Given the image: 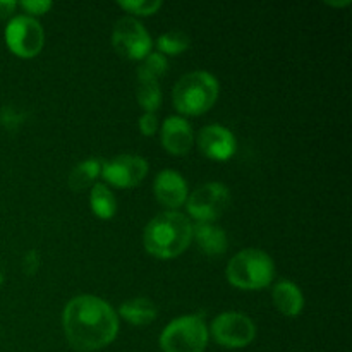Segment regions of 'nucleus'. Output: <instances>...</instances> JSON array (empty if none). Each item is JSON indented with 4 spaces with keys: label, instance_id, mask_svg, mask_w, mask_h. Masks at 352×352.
Masks as SVG:
<instances>
[{
    "label": "nucleus",
    "instance_id": "f257e3e1",
    "mask_svg": "<svg viewBox=\"0 0 352 352\" xmlns=\"http://www.w3.org/2000/svg\"><path fill=\"white\" fill-rule=\"evenodd\" d=\"M62 325L69 344L81 352L102 349L119 333V318L112 306L91 294L76 296L67 302Z\"/></svg>",
    "mask_w": 352,
    "mask_h": 352
},
{
    "label": "nucleus",
    "instance_id": "f03ea898",
    "mask_svg": "<svg viewBox=\"0 0 352 352\" xmlns=\"http://www.w3.org/2000/svg\"><path fill=\"white\" fill-rule=\"evenodd\" d=\"M191 239L192 223L184 213L175 210L155 215L143 232V244L148 253L164 260L184 253Z\"/></svg>",
    "mask_w": 352,
    "mask_h": 352
},
{
    "label": "nucleus",
    "instance_id": "7ed1b4c3",
    "mask_svg": "<svg viewBox=\"0 0 352 352\" xmlns=\"http://www.w3.org/2000/svg\"><path fill=\"white\" fill-rule=\"evenodd\" d=\"M219 89V81L212 72L192 71L175 82L172 102L184 116H201L215 105Z\"/></svg>",
    "mask_w": 352,
    "mask_h": 352
},
{
    "label": "nucleus",
    "instance_id": "20e7f679",
    "mask_svg": "<svg viewBox=\"0 0 352 352\" xmlns=\"http://www.w3.org/2000/svg\"><path fill=\"white\" fill-rule=\"evenodd\" d=\"M227 280L244 291H258L270 285L275 277V265L270 254L256 248H248L234 254L226 268Z\"/></svg>",
    "mask_w": 352,
    "mask_h": 352
},
{
    "label": "nucleus",
    "instance_id": "39448f33",
    "mask_svg": "<svg viewBox=\"0 0 352 352\" xmlns=\"http://www.w3.org/2000/svg\"><path fill=\"white\" fill-rule=\"evenodd\" d=\"M208 344V327L199 315L172 320L160 336L164 352H203Z\"/></svg>",
    "mask_w": 352,
    "mask_h": 352
},
{
    "label": "nucleus",
    "instance_id": "423d86ee",
    "mask_svg": "<svg viewBox=\"0 0 352 352\" xmlns=\"http://www.w3.org/2000/svg\"><path fill=\"white\" fill-rule=\"evenodd\" d=\"M210 333L222 347L239 349L253 342L256 337V325L244 313L226 311L213 320Z\"/></svg>",
    "mask_w": 352,
    "mask_h": 352
},
{
    "label": "nucleus",
    "instance_id": "0eeeda50",
    "mask_svg": "<svg viewBox=\"0 0 352 352\" xmlns=\"http://www.w3.org/2000/svg\"><path fill=\"white\" fill-rule=\"evenodd\" d=\"M6 43L10 52L23 58L40 54L45 43V33L40 21L31 16H16L6 28Z\"/></svg>",
    "mask_w": 352,
    "mask_h": 352
},
{
    "label": "nucleus",
    "instance_id": "6e6552de",
    "mask_svg": "<svg viewBox=\"0 0 352 352\" xmlns=\"http://www.w3.org/2000/svg\"><path fill=\"white\" fill-rule=\"evenodd\" d=\"M112 43L120 55L131 60H143L153 47L146 28L133 16H124L117 21L112 31Z\"/></svg>",
    "mask_w": 352,
    "mask_h": 352
},
{
    "label": "nucleus",
    "instance_id": "1a4fd4ad",
    "mask_svg": "<svg viewBox=\"0 0 352 352\" xmlns=\"http://www.w3.org/2000/svg\"><path fill=\"white\" fill-rule=\"evenodd\" d=\"M229 205L230 191L222 182H206L188 198V212L198 222H213L226 213Z\"/></svg>",
    "mask_w": 352,
    "mask_h": 352
},
{
    "label": "nucleus",
    "instance_id": "9d476101",
    "mask_svg": "<svg viewBox=\"0 0 352 352\" xmlns=\"http://www.w3.org/2000/svg\"><path fill=\"white\" fill-rule=\"evenodd\" d=\"M148 174V162L138 155H119L102 164V175L117 188H133L143 182Z\"/></svg>",
    "mask_w": 352,
    "mask_h": 352
},
{
    "label": "nucleus",
    "instance_id": "9b49d317",
    "mask_svg": "<svg viewBox=\"0 0 352 352\" xmlns=\"http://www.w3.org/2000/svg\"><path fill=\"white\" fill-rule=\"evenodd\" d=\"M198 146L213 160H229L237 150V140L232 131L220 124H208L198 133Z\"/></svg>",
    "mask_w": 352,
    "mask_h": 352
},
{
    "label": "nucleus",
    "instance_id": "f8f14e48",
    "mask_svg": "<svg viewBox=\"0 0 352 352\" xmlns=\"http://www.w3.org/2000/svg\"><path fill=\"white\" fill-rule=\"evenodd\" d=\"M155 196L162 205L175 210L182 206L188 199V184L179 172L165 168L155 177Z\"/></svg>",
    "mask_w": 352,
    "mask_h": 352
},
{
    "label": "nucleus",
    "instance_id": "ddd939ff",
    "mask_svg": "<svg viewBox=\"0 0 352 352\" xmlns=\"http://www.w3.org/2000/svg\"><path fill=\"white\" fill-rule=\"evenodd\" d=\"M195 143L191 124L179 116H172L162 124V144L172 155H186Z\"/></svg>",
    "mask_w": 352,
    "mask_h": 352
},
{
    "label": "nucleus",
    "instance_id": "4468645a",
    "mask_svg": "<svg viewBox=\"0 0 352 352\" xmlns=\"http://www.w3.org/2000/svg\"><path fill=\"white\" fill-rule=\"evenodd\" d=\"M272 298L275 308L285 316H298L305 308V296L301 289L291 280L277 282L272 291Z\"/></svg>",
    "mask_w": 352,
    "mask_h": 352
},
{
    "label": "nucleus",
    "instance_id": "2eb2a0df",
    "mask_svg": "<svg viewBox=\"0 0 352 352\" xmlns=\"http://www.w3.org/2000/svg\"><path fill=\"white\" fill-rule=\"evenodd\" d=\"M192 237L199 250L206 254H223L227 251V236L223 229L212 222H196L192 226Z\"/></svg>",
    "mask_w": 352,
    "mask_h": 352
},
{
    "label": "nucleus",
    "instance_id": "dca6fc26",
    "mask_svg": "<svg viewBox=\"0 0 352 352\" xmlns=\"http://www.w3.org/2000/svg\"><path fill=\"white\" fill-rule=\"evenodd\" d=\"M120 316L133 325H148L157 318V306L148 298L127 299L119 308Z\"/></svg>",
    "mask_w": 352,
    "mask_h": 352
},
{
    "label": "nucleus",
    "instance_id": "f3484780",
    "mask_svg": "<svg viewBox=\"0 0 352 352\" xmlns=\"http://www.w3.org/2000/svg\"><path fill=\"white\" fill-rule=\"evenodd\" d=\"M102 164L103 162L98 158H88V160H82L81 164L76 165L69 174V188L72 191H82V189L89 188L96 181V177L102 174Z\"/></svg>",
    "mask_w": 352,
    "mask_h": 352
},
{
    "label": "nucleus",
    "instance_id": "a211bd4d",
    "mask_svg": "<svg viewBox=\"0 0 352 352\" xmlns=\"http://www.w3.org/2000/svg\"><path fill=\"white\" fill-rule=\"evenodd\" d=\"M89 205L95 212L96 217L100 219H112L117 213V199L113 192L107 188L105 184L98 182L91 188V195H89Z\"/></svg>",
    "mask_w": 352,
    "mask_h": 352
},
{
    "label": "nucleus",
    "instance_id": "6ab92c4d",
    "mask_svg": "<svg viewBox=\"0 0 352 352\" xmlns=\"http://www.w3.org/2000/svg\"><path fill=\"white\" fill-rule=\"evenodd\" d=\"M138 102L143 107L144 112H153L162 103V89L158 85V79L146 78V76H138L136 88Z\"/></svg>",
    "mask_w": 352,
    "mask_h": 352
},
{
    "label": "nucleus",
    "instance_id": "aec40b11",
    "mask_svg": "<svg viewBox=\"0 0 352 352\" xmlns=\"http://www.w3.org/2000/svg\"><path fill=\"white\" fill-rule=\"evenodd\" d=\"M157 47L160 50V54H182L189 47V36L186 33H182V31H167V33L158 36Z\"/></svg>",
    "mask_w": 352,
    "mask_h": 352
},
{
    "label": "nucleus",
    "instance_id": "412c9836",
    "mask_svg": "<svg viewBox=\"0 0 352 352\" xmlns=\"http://www.w3.org/2000/svg\"><path fill=\"white\" fill-rule=\"evenodd\" d=\"M168 69L167 57L160 52H150L146 57L143 58L141 65L138 67V76H146V78L158 79L164 76Z\"/></svg>",
    "mask_w": 352,
    "mask_h": 352
},
{
    "label": "nucleus",
    "instance_id": "4be33fe9",
    "mask_svg": "<svg viewBox=\"0 0 352 352\" xmlns=\"http://www.w3.org/2000/svg\"><path fill=\"white\" fill-rule=\"evenodd\" d=\"M119 3L124 10L136 16H151L162 7L160 0H120Z\"/></svg>",
    "mask_w": 352,
    "mask_h": 352
},
{
    "label": "nucleus",
    "instance_id": "5701e85b",
    "mask_svg": "<svg viewBox=\"0 0 352 352\" xmlns=\"http://www.w3.org/2000/svg\"><path fill=\"white\" fill-rule=\"evenodd\" d=\"M140 131L144 136H153L158 131V119L153 112H144L140 117Z\"/></svg>",
    "mask_w": 352,
    "mask_h": 352
},
{
    "label": "nucleus",
    "instance_id": "b1692460",
    "mask_svg": "<svg viewBox=\"0 0 352 352\" xmlns=\"http://www.w3.org/2000/svg\"><path fill=\"white\" fill-rule=\"evenodd\" d=\"M52 6L54 3L48 2V0H23L21 2V7L30 14H45L52 9Z\"/></svg>",
    "mask_w": 352,
    "mask_h": 352
},
{
    "label": "nucleus",
    "instance_id": "393cba45",
    "mask_svg": "<svg viewBox=\"0 0 352 352\" xmlns=\"http://www.w3.org/2000/svg\"><path fill=\"white\" fill-rule=\"evenodd\" d=\"M38 265H40V256H38L36 251H30V253L26 254V258H24V272L31 275L33 272L38 270Z\"/></svg>",
    "mask_w": 352,
    "mask_h": 352
},
{
    "label": "nucleus",
    "instance_id": "a878e982",
    "mask_svg": "<svg viewBox=\"0 0 352 352\" xmlns=\"http://www.w3.org/2000/svg\"><path fill=\"white\" fill-rule=\"evenodd\" d=\"M17 3L14 0H0V19H6L14 12Z\"/></svg>",
    "mask_w": 352,
    "mask_h": 352
},
{
    "label": "nucleus",
    "instance_id": "bb28decb",
    "mask_svg": "<svg viewBox=\"0 0 352 352\" xmlns=\"http://www.w3.org/2000/svg\"><path fill=\"white\" fill-rule=\"evenodd\" d=\"M329 6H333V7H344V6H349L351 0H344V2H327Z\"/></svg>",
    "mask_w": 352,
    "mask_h": 352
},
{
    "label": "nucleus",
    "instance_id": "cd10ccee",
    "mask_svg": "<svg viewBox=\"0 0 352 352\" xmlns=\"http://www.w3.org/2000/svg\"><path fill=\"white\" fill-rule=\"evenodd\" d=\"M2 282H3V274H2V270H0V285H2Z\"/></svg>",
    "mask_w": 352,
    "mask_h": 352
}]
</instances>
